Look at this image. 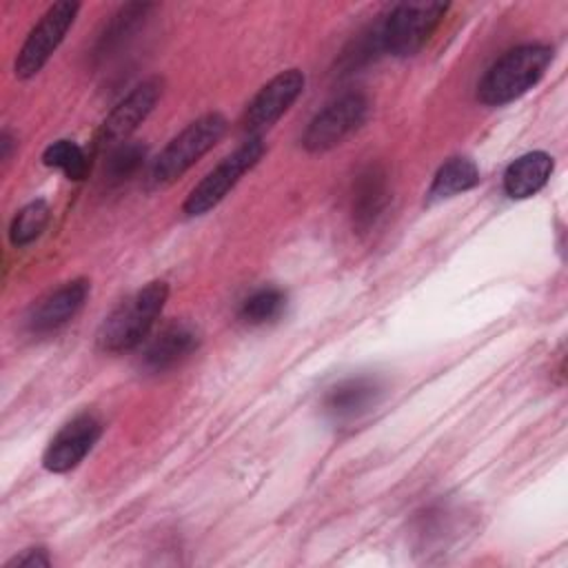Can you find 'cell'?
<instances>
[{"instance_id": "1", "label": "cell", "mask_w": 568, "mask_h": 568, "mask_svg": "<svg viewBox=\"0 0 568 568\" xmlns=\"http://www.w3.org/2000/svg\"><path fill=\"white\" fill-rule=\"evenodd\" d=\"M552 49L544 44H521L506 51L479 80L477 98L488 106H501L521 98L546 73Z\"/></svg>"}, {"instance_id": "2", "label": "cell", "mask_w": 568, "mask_h": 568, "mask_svg": "<svg viewBox=\"0 0 568 568\" xmlns=\"http://www.w3.org/2000/svg\"><path fill=\"white\" fill-rule=\"evenodd\" d=\"M169 297V286L162 280L149 282L144 288L126 297L102 322L98 331V346L109 353L131 351L142 344L153 322L162 313Z\"/></svg>"}, {"instance_id": "3", "label": "cell", "mask_w": 568, "mask_h": 568, "mask_svg": "<svg viewBox=\"0 0 568 568\" xmlns=\"http://www.w3.org/2000/svg\"><path fill=\"white\" fill-rule=\"evenodd\" d=\"M226 131V120L220 113H206L182 129L155 158L149 180L153 186H169L182 178L206 151H211Z\"/></svg>"}, {"instance_id": "4", "label": "cell", "mask_w": 568, "mask_h": 568, "mask_svg": "<svg viewBox=\"0 0 568 568\" xmlns=\"http://www.w3.org/2000/svg\"><path fill=\"white\" fill-rule=\"evenodd\" d=\"M446 7L444 2H404L393 7L377 27L379 47L399 58L417 53L439 24Z\"/></svg>"}, {"instance_id": "5", "label": "cell", "mask_w": 568, "mask_h": 568, "mask_svg": "<svg viewBox=\"0 0 568 568\" xmlns=\"http://www.w3.org/2000/svg\"><path fill=\"white\" fill-rule=\"evenodd\" d=\"M264 153V142L260 135L248 138L242 146H237L231 155H226L213 171H209L189 193L184 202L186 215H204L213 206H217L226 193L240 182V178L253 169Z\"/></svg>"}, {"instance_id": "6", "label": "cell", "mask_w": 568, "mask_h": 568, "mask_svg": "<svg viewBox=\"0 0 568 568\" xmlns=\"http://www.w3.org/2000/svg\"><path fill=\"white\" fill-rule=\"evenodd\" d=\"M368 115V100L359 91L344 93L328 102L315 118L308 122L302 144L311 153L328 151L342 144Z\"/></svg>"}, {"instance_id": "7", "label": "cell", "mask_w": 568, "mask_h": 568, "mask_svg": "<svg viewBox=\"0 0 568 568\" xmlns=\"http://www.w3.org/2000/svg\"><path fill=\"white\" fill-rule=\"evenodd\" d=\"M78 11H80V4L69 0L55 2L44 11V16L27 36L22 49L18 51L13 69L20 80L33 78L49 62V58L60 47L67 31L71 29Z\"/></svg>"}, {"instance_id": "8", "label": "cell", "mask_w": 568, "mask_h": 568, "mask_svg": "<svg viewBox=\"0 0 568 568\" xmlns=\"http://www.w3.org/2000/svg\"><path fill=\"white\" fill-rule=\"evenodd\" d=\"M100 433H102V424L95 415L82 413L73 417L49 442L42 455V466L51 473H67L75 468L89 455Z\"/></svg>"}, {"instance_id": "9", "label": "cell", "mask_w": 568, "mask_h": 568, "mask_svg": "<svg viewBox=\"0 0 568 568\" xmlns=\"http://www.w3.org/2000/svg\"><path fill=\"white\" fill-rule=\"evenodd\" d=\"M304 89V73L300 69H286L271 78L251 100L244 113V126L248 131L268 129L284 111L297 100Z\"/></svg>"}, {"instance_id": "10", "label": "cell", "mask_w": 568, "mask_h": 568, "mask_svg": "<svg viewBox=\"0 0 568 568\" xmlns=\"http://www.w3.org/2000/svg\"><path fill=\"white\" fill-rule=\"evenodd\" d=\"M162 82L158 78H149L142 84H138L131 93H126L104 118L98 142L100 144H115L126 142V138L146 120V115L153 111L155 102L160 100Z\"/></svg>"}, {"instance_id": "11", "label": "cell", "mask_w": 568, "mask_h": 568, "mask_svg": "<svg viewBox=\"0 0 568 568\" xmlns=\"http://www.w3.org/2000/svg\"><path fill=\"white\" fill-rule=\"evenodd\" d=\"M87 295H89L87 280H71L62 284L60 288L51 291L31 308L27 317V328L38 335L58 331L82 308Z\"/></svg>"}, {"instance_id": "12", "label": "cell", "mask_w": 568, "mask_h": 568, "mask_svg": "<svg viewBox=\"0 0 568 568\" xmlns=\"http://www.w3.org/2000/svg\"><path fill=\"white\" fill-rule=\"evenodd\" d=\"M379 382L368 375L346 377L324 395V410L337 422L355 419L371 410L379 397Z\"/></svg>"}, {"instance_id": "13", "label": "cell", "mask_w": 568, "mask_h": 568, "mask_svg": "<svg viewBox=\"0 0 568 568\" xmlns=\"http://www.w3.org/2000/svg\"><path fill=\"white\" fill-rule=\"evenodd\" d=\"M197 348V333L186 324H171L144 351V366L149 371H169L186 359Z\"/></svg>"}, {"instance_id": "14", "label": "cell", "mask_w": 568, "mask_h": 568, "mask_svg": "<svg viewBox=\"0 0 568 568\" xmlns=\"http://www.w3.org/2000/svg\"><path fill=\"white\" fill-rule=\"evenodd\" d=\"M552 173V158L544 151H530L508 164L504 173V191L513 200L535 195L546 186Z\"/></svg>"}, {"instance_id": "15", "label": "cell", "mask_w": 568, "mask_h": 568, "mask_svg": "<svg viewBox=\"0 0 568 568\" xmlns=\"http://www.w3.org/2000/svg\"><path fill=\"white\" fill-rule=\"evenodd\" d=\"M388 202L386 173L379 166H368L359 173L353 195V222L357 229H368L382 215Z\"/></svg>"}, {"instance_id": "16", "label": "cell", "mask_w": 568, "mask_h": 568, "mask_svg": "<svg viewBox=\"0 0 568 568\" xmlns=\"http://www.w3.org/2000/svg\"><path fill=\"white\" fill-rule=\"evenodd\" d=\"M479 182V169L468 158H450L439 166L428 189V200H444L464 193Z\"/></svg>"}, {"instance_id": "17", "label": "cell", "mask_w": 568, "mask_h": 568, "mask_svg": "<svg viewBox=\"0 0 568 568\" xmlns=\"http://www.w3.org/2000/svg\"><path fill=\"white\" fill-rule=\"evenodd\" d=\"M49 222V206L44 200H36L29 202L27 206H22L11 226H9V240L13 246H27L31 244L36 237H40V233L44 231Z\"/></svg>"}, {"instance_id": "18", "label": "cell", "mask_w": 568, "mask_h": 568, "mask_svg": "<svg viewBox=\"0 0 568 568\" xmlns=\"http://www.w3.org/2000/svg\"><path fill=\"white\" fill-rule=\"evenodd\" d=\"M286 306V295L275 286H264L251 293L240 308V317L248 324H266L280 317Z\"/></svg>"}, {"instance_id": "19", "label": "cell", "mask_w": 568, "mask_h": 568, "mask_svg": "<svg viewBox=\"0 0 568 568\" xmlns=\"http://www.w3.org/2000/svg\"><path fill=\"white\" fill-rule=\"evenodd\" d=\"M42 162L47 166L60 169L69 180H80L87 173V155L71 140H58L49 144L42 153Z\"/></svg>"}, {"instance_id": "20", "label": "cell", "mask_w": 568, "mask_h": 568, "mask_svg": "<svg viewBox=\"0 0 568 568\" xmlns=\"http://www.w3.org/2000/svg\"><path fill=\"white\" fill-rule=\"evenodd\" d=\"M144 153H146L144 146L138 144V142H122V144H118L111 151L109 160H106V175H109V180L122 182V180L131 178L140 169V164L144 160Z\"/></svg>"}, {"instance_id": "21", "label": "cell", "mask_w": 568, "mask_h": 568, "mask_svg": "<svg viewBox=\"0 0 568 568\" xmlns=\"http://www.w3.org/2000/svg\"><path fill=\"white\" fill-rule=\"evenodd\" d=\"M51 561L42 548H29L20 555H16L11 561L4 564V568H47Z\"/></svg>"}]
</instances>
